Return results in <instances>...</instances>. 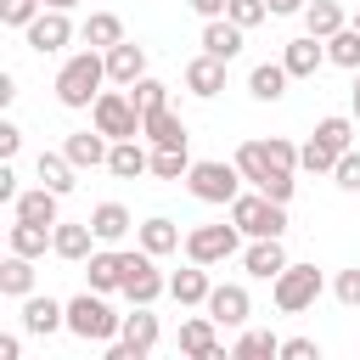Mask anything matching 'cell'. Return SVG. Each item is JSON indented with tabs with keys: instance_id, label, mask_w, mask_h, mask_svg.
<instances>
[{
	"instance_id": "obj_1",
	"label": "cell",
	"mask_w": 360,
	"mask_h": 360,
	"mask_svg": "<svg viewBox=\"0 0 360 360\" xmlns=\"http://www.w3.org/2000/svg\"><path fill=\"white\" fill-rule=\"evenodd\" d=\"M101 84H112V79H107V51H96V45L73 51V56L56 68V101H62V107H73V112L96 107Z\"/></svg>"
},
{
	"instance_id": "obj_2",
	"label": "cell",
	"mask_w": 360,
	"mask_h": 360,
	"mask_svg": "<svg viewBox=\"0 0 360 360\" xmlns=\"http://www.w3.org/2000/svg\"><path fill=\"white\" fill-rule=\"evenodd\" d=\"M236 169H242V180L248 186H259L264 197H276V202H292V174L298 169H281L276 163V152H270V141H242L236 146Z\"/></svg>"
},
{
	"instance_id": "obj_3",
	"label": "cell",
	"mask_w": 360,
	"mask_h": 360,
	"mask_svg": "<svg viewBox=\"0 0 360 360\" xmlns=\"http://www.w3.org/2000/svg\"><path fill=\"white\" fill-rule=\"evenodd\" d=\"M68 332L84 338V343H112V338L124 332V315L107 304V292L84 287L79 298H68Z\"/></svg>"
},
{
	"instance_id": "obj_4",
	"label": "cell",
	"mask_w": 360,
	"mask_h": 360,
	"mask_svg": "<svg viewBox=\"0 0 360 360\" xmlns=\"http://www.w3.org/2000/svg\"><path fill=\"white\" fill-rule=\"evenodd\" d=\"M186 191H191L197 202H208V208H231L236 191H242V169H236V158H231V163H225V158H202V163H191Z\"/></svg>"
},
{
	"instance_id": "obj_5",
	"label": "cell",
	"mask_w": 360,
	"mask_h": 360,
	"mask_svg": "<svg viewBox=\"0 0 360 360\" xmlns=\"http://www.w3.org/2000/svg\"><path fill=\"white\" fill-rule=\"evenodd\" d=\"M225 214L236 219L242 236H281V231H287V202L264 197L259 186H253V191H236V202H231Z\"/></svg>"
},
{
	"instance_id": "obj_6",
	"label": "cell",
	"mask_w": 360,
	"mask_h": 360,
	"mask_svg": "<svg viewBox=\"0 0 360 360\" xmlns=\"http://www.w3.org/2000/svg\"><path fill=\"white\" fill-rule=\"evenodd\" d=\"M118 259H124V287H118V292H124L129 304H158V298L169 292V276L158 270V253H146V248L135 242V248H124Z\"/></svg>"
},
{
	"instance_id": "obj_7",
	"label": "cell",
	"mask_w": 360,
	"mask_h": 360,
	"mask_svg": "<svg viewBox=\"0 0 360 360\" xmlns=\"http://www.w3.org/2000/svg\"><path fill=\"white\" fill-rule=\"evenodd\" d=\"M321 287H326V276H321L315 264H287V270L270 281V298H276L281 315H304V309H315Z\"/></svg>"
},
{
	"instance_id": "obj_8",
	"label": "cell",
	"mask_w": 360,
	"mask_h": 360,
	"mask_svg": "<svg viewBox=\"0 0 360 360\" xmlns=\"http://www.w3.org/2000/svg\"><path fill=\"white\" fill-rule=\"evenodd\" d=\"M236 253H242V231H236L231 214L219 225H191L186 231V259H197V264H225Z\"/></svg>"
},
{
	"instance_id": "obj_9",
	"label": "cell",
	"mask_w": 360,
	"mask_h": 360,
	"mask_svg": "<svg viewBox=\"0 0 360 360\" xmlns=\"http://www.w3.org/2000/svg\"><path fill=\"white\" fill-rule=\"evenodd\" d=\"M90 124H96L107 141H129V135H141V107H135V101H129V90L118 84V90H101V96H96Z\"/></svg>"
},
{
	"instance_id": "obj_10",
	"label": "cell",
	"mask_w": 360,
	"mask_h": 360,
	"mask_svg": "<svg viewBox=\"0 0 360 360\" xmlns=\"http://www.w3.org/2000/svg\"><path fill=\"white\" fill-rule=\"evenodd\" d=\"M22 34H28V51H39V56H56V51H68V45H73V34H79V28H73V17H68V11L45 6V11H39V17L22 28Z\"/></svg>"
},
{
	"instance_id": "obj_11",
	"label": "cell",
	"mask_w": 360,
	"mask_h": 360,
	"mask_svg": "<svg viewBox=\"0 0 360 360\" xmlns=\"http://www.w3.org/2000/svg\"><path fill=\"white\" fill-rule=\"evenodd\" d=\"M225 332H242L248 326V315H253V298H248V287L242 281H214V292H208V304H202Z\"/></svg>"
},
{
	"instance_id": "obj_12",
	"label": "cell",
	"mask_w": 360,
	"mask_h": 360,
	"mask_svg": "<svg viewBox=\"0 0 360 360\" xmlns=\"http://www.w3.org/2000/svg\"><path fill=\"white\" fill-rule=\"evenodd\" d=\"M287 264H292V259H287L281 236H248V248H242V270H248V276H259V281H276Z\"/></svg>"
},
{
	"instance_id": "obj_13",
	"label": "cell",
	"mask_w": 360,
	"mask_h": 360,
	"mask_svg": "<svg viewBox=\"0 0 360 360\" xmlns=\"http://www.w3.org/2000/svg\"><path fill=\"white\" fill-rule=\"evenodd\" d=\"M180 354H191V360H225L219 321H214V315H191V321H180Z\"/></svg>"
},
{
	"instance_id": "obj_14",
	"label": "cell",
	"mask_w": 360,
	"mask_h": 360,
	"mask_svg": "<svg viewBox=\"0 0 360 360\" xmlns=\"http://www.w3.org/2000/svg\"><path fill=\"white\" fill-rule=\"evenodd\" d=\"M62 326H68V304H56L51 292H28L22 298V332L28 338H51Z\"/></svg>"
},
{
	"instance_id": "obj_15",
	"label": "cell",
	"mask_w": 360,
	"mask_h": 360,
	"mask_svg": "<svg viewBox=\"0 0 360 360\" xmlns=\"http://www.w3.org/2000/svg\"><path fill=\"white\" fill-rule=\"evenodd\" d=\"M281 62H287V73H292V79H315V73L326 68V39L298 34V39H287V45H281Z\"/></svg>"
},
{
	"instance_id": "obj_16",
	"label": "cell",
	"mask_w": 360,
	"mask_h": 360,
	"mask_svg": "<svg viewBox=\"0 0 360 360\" xmlns=\"http://www.w3.org/2000/svg\"><path fill=\"white\" fill-rule=\"evenodd\" d=\"M208 292H214V281H208V264H186V270H174L169 276V298L180 304V309H202L208 304Z\"/></svg>"
},
{
	"instance_id": "obj_17",
	"label": "cell",
	"mask_w": 360,
	"mask_h": 360,
	"mask_svg": "<svg viewBox=\"0 0 360 360\" xmlns=\"http://www.w3.org/2000/svg\"><path fill=\"white\" fill-rule=\"evenodd\" d=\"M62 152L73 158V169H107V152H112V141L90 124V129H73L68 141H62Z\"/></svg>"
},
{
	"instance_id": "obj_18",
	"label": "cell",
	"mask_w": 360,
	"mask_h": 360,
	"mask_svg": "<svg viewBox=\"0 0 360 360\" xmlns=\"http://www.w3.org/2000/svg\"><path fill=\"white\" fill-rule=\"evenodd\" d=\"M11 219H34V225H56V219H62V191H51V186H34V191H17V202H11Z\"/></svg>"
},
{
	"instance_id": "obj_19",
	"label": "cell",
	"mask_w": 360,
	"mask_h": 360,
	"mask_svg": "<svg viewBox=\"0 0 360 360\" xmlns=\"http://www.w3.org/2000/svg\"><path fill=\"white\" fill-rule=\"evenodd\" d=\"M135 242H141L146 253H158V259H169V253H180V248H186L180 225H174L169 214H152V219H141V225H135Z\"/></svg>"
},
{
	"instance_id": "obj_20",
	"label": "cell",
	"mask_w": 360,
	"mask_h": 360,
	"mask_svg": "<svg viewBox=\"0 0 360 360\" xmlns=\"http://www.w3.org/2000/svg\"><path fill=\"white\" fill-rule=\"evenodd\" d=\"M51 253H56V259H68V264H84V259L96 253V231H90V219H79V225H68V219H56V236H51Z\"/></svg>"
},
{
	"instance_id": "obj_21",
	"label": "cell",
	"mask_w": 360,
	"mask_h": 360,
	"mask_svg": "<svg viewBox=\"0 0 360 360\" xmlns=\"http://www.w3.org/2000/svg\"><path fill=\"white\" fill-rule=\"evenodd\" d=\"M141 360L158 349V338H163V326H158V315H152V304H129V315H124V332H118Z\"/></svg>"
},
{
	"instance_id": "obj_22",
	"label": "cell",
	"mask_w": 360,
	"mask_h": 360,
	"mask_svg": "<svg viewBox=\"0 0 360 360\" xmlns=\"http://www.w3.org/2000/svg\"><path fill=\"white\" fill-rule=\"evenodd\" d=\"M225 68H231V62H219V56H208V51L191 56V62H186V90L202 96V101H214V96L225 90Z\"/></svg>"
},
{
	"instance_id": "obj_23",
	"label": "cell",
	"mask_w": 360,
	"mask_h": 360,
	"mask_svg": "<svg viewBox=\"0 0 360 360\" xmlns=\"http://www.w3.org/2000/svg\"><path fill=\"white\" fill-rule=\"evenodd\" d=\"M141 73H146V45H135V39H118V45L107 51V79L129 90Z\"/></svg>"
},
{
	"instance_id": "obj_24",
	"label": "cell",
	"mask_w": 360,
	"mask_h": 360,
	"mask_svg": "<svg viewBox=\"0 0 360 360\" xmlns=\"http://www.w3.org/2000/svg\"><path fill=\"white\" fill-rule=\"evenodd\" d=\"M141 135H146L152 146H186V141H191V129H186V118H180L174 107L146 112V118H141Z\"/></svg>"
},
{
	"instance_id": "obj_25",
	"label": "cell",
	"mask_w": 360,
	"mask_h": 360,
	"mask_svg": "<svg viewBox=\"0 0 360 360\" xmlns=\"http://www.w3.org/2000/svg\"><path fill=\"white\" fill-rule=\"evenodd\" d=\"M107 169H112L118 180H141V174H152V152L141 146V135H129V141H112V152H107Z\"/></svg>"
},
{
	"instance_id": "obj_26",
	"label": "cell",
	"mask_w": 360,
	"mask_h": 360,
	"mask_svg": "<svg viewBox=\"0 0 360 360\" xmlns=\"http://www.w3.org/2000/svg\"><path fill=\"white\" fill-rule=\"evenodd\" d=\"M90 231H96V242L112 248V242H124V236L135 231V214H129L124 202H96V208H90Z\"/></svg>"
},
{
	"instance_id": "obj_27",
	"label": "cell",
	"mask_w": 360,
	"mask_h": 360,
	"mask_svg": "<svg viewBox=\"0 0 360 360\" xmlns=\"http://www.w3.org/2000/svg\"><path fill=\"white\" fill-rule=\"evenodd\" d=\"M51 236H56V225H34V219H11L6 225V248L22 253V259H45Z\"/></svg>"
},
{
	"instance_id": "obj_28",
	"label": "cell",
	"mask_w": 360,
	"mask_h": 360,
	"mask_svg": "<svg viewBox=\"0 0 360 360\" xmlns=\"http://www.w3.org/2000/svg\"><path fill=\"white\" fill-rule=\"evenodd\" d=\"M242 34H248V28H236L231 17H208V22H202V51L219 56V62H231V56H242Z\"/></svg>"
},
{
	"instance_id": "obj_29",
	"label": "cell",
	"mask_w": 360,
	"mask_h": 360,
	"mask_svg": "<svg viewBox=\"0 0 360 360\" xmlns=\"http://www.w3.org/2000/svg\"><path fill=\"white\" fill-rule=\"evenodd\" d=\"M34 281H39V270H34V259H22V253H11V248H6V259H0V292L22 304V298L34 292Z\"/></svg>"
},
{
	"instance_id": "obj_30",
	"label": "cell",
	"mask_w": 360,
	"mask_h": 360,
	"mask_svg": "<svg viewBox=\"0 0 360 360\" xmlns=\"http://www.w3.org/2000/svg\"><path fill=\"white\" fill-rule=\"evenodd\" d=\"M84 281H90L96 292H118V287H124V259H118L112 248H96V253L84 259Z\"/></svg>"
},
{
	"instance_id": "obj_31",
	"label": "cell",
	"mask_w": 360,
	"mask_h": 360,
	"mask_svg": "<svg viewBox=\"0 0 360 360\" xmlns=\"http://www.w3.org/2000/svg\"><path fill=\"white\" fill-rule=\"evenodd\" d=\"M343 22H349L343 0H309V6H304V34H315V39H332Z\"/></svg>"
},
{
	"instance_id": "obj_32",
	"label": "cell",
	"mask_w": 360,
	"mask_h": 360,
	"mask_svg": "<svg viewBox=\"0 0 360 360\" xmlns=\"http://www.w3.org/2000/svg\"><path fill=\"white\" fill-rule=\"evenodd\" d=\"M287 79H292L287 62H259V68L248 73V96H253V101H281V96H287Z\"/></svg>"
},
{
	"instance_id": "obj_33",
	"label": "cell",
	"mask_w": 360,
	"mask_h": 360,
	"mask_svg": "<svg viewBox=\"0 0 360 360\" xmlns=\"http://www.w3.org/2000/svg\"><path fill=\"white\" fill-rule=\"evenodd\" d=\"M34 174H39V186H51V191H62V197L79 186V180H73L79 169H73L68 152H39V158H34Z\"/></svg>"
},
{
	"instance_id": "obj_34",
	"label": "cell",
	"mask_w": 360,
	"mask_h": 360,
	"mask_svg": "<svg viewBox=\"0 0 360 360\" xmlns=\"http://www.w3.org/2000/svg\"><path fill=\"white\" fill-rule=\"evenodd\" d=\"M79 39H84V45H96V51H112V45L124 39V22H118V11H90V17L79 22Z\"/></svg>"
},
{
	"instance_id": "obj_35",
	"label": "cell",
	"mask_w": 360,
	"mask_h": 360,
	"mask_svg": "<svg viewBox=\"0 0 360 360\" xmlns=\"http://www.w3.org/2000/svg\"><path fill=\"white\" fill-rule=\"evenodd\" d=\"M270 354H281V338L259 326H242V338L231 343V360H270Z\"/></svg>"
},
{
	"instance_id": "obj_36",
	"label": "cell",
	"mask_w": 360,
	"mask_h": 360,
	"mask_svg": "<svg viewBox=\"0 0 360 360\" xmlns=\"http://www.w3.org/2000/svg\"><path fill=\"white\" fill-rule=\"evenodd\" d=\"M326 62H332V68H349V73L360 68V28H354V22H343V28L326 39Z\"/></svg>"
},
{
	"instance_id": "obj_37",
	"label": "cell",
	"mask_w": 360,
	"mask_h": 360,
	"mask_svg": "<svg viewBox=\"0 0 360 360\" xmlns=\"http://www.w3.org/2000/svg\"><path fill=\"white\" fill-rule=\"evenodd\" d=\"M315 141H326V146L343 158V152L354 146V118H349V112H332V118H321V124H315Z\"/></svg>"
},
{
	"instance_id": "obj_38",
	"label": "cell",
	"mask_w": 360,
	"mask_h": 360,
	"mask_svg": "<svg viewBox=\"0 0 360 360\" xmlns=\"http://www.w3.org/2000/svg\"><path fill=\"white\" fill-rule=\"evenodd\" d=\"M152 174L158 180H186L191 174V152L186 146H152Z\"/></svg>"
},
{
	"instance_id": "obj_39",
	"label": "cell",
	"mask_w": 360,
	"mask_h": 360,
	"mask_svg": "<svg viewBox=\"0 0 360 360\" xmlns=\"http://www.w3.org/2000/svg\"><path fill=\"white\" fill-rule=\"evenodd\" d=\"M129 101H135V107H141V118H146V112L169 107V84H163V79H152V73H141V79L129 84Z\"/></svg>"
},
{
	"instance_id": "obj_40",
	"label": "cell",
	"mask_w": 360,
	"mask_h": 360,
	"mask_svg": "<svg viewBox=\"0 0 360 360\" xmlns=\"http://www.w3.org/2000/svg\"><path fill=\"white\" fill-rule=\"evenodd\" d=\"M298 169H304V174H332V169H338V152H332L326 141L309 135V141L298 146Z\"/></svg>"
},
{
	"instance_id": "obj_41",
	"label": "cell",
	"mask_w": 360,
	"mask_h": 360,
	"mask_svg": "<svg viewBox=\"0 0 360 360\" xmlns=\"http://www.w3.org/2000/svg\"><path fill=\"white\" fill-rule=\"evenodd\" d=\"M39 11H45V0H0V22L6 28H28Z\"/></svg>"
},
{
	"instance_id": "obj_42",
	"label": "cell",
	"mask_w": 360,
	"mask_h": 360,
	"mask_svg": "<svg viewBox=\"0 0 360 360\" xmlns=\"http://www.w3.org/2000/svg\"><path fill=\"white\" fill-rule=\"evenodd\" d=\"M225 17H231L236 28H259V22L270 17V6H264V0H231V6H225Z\"/></svg>"
},
{
	"instance_id": "obj_43",
	"label": "cell",
	"mask_w": 360,
	"mask_h": 360,
	"mask_svg": "<svg viewBox=\"0 0 360 360\" xmlns=\"http://www.w3.org/2000/svg\"><path fill=\"white\" fill-rule=\"evenodd\" d=\"M332 298H338L343 309H360V264H354V270H338V276H332Z\"/></svg>"
},
{
	"instance_id": "obj_44",
	"label": "cell",
	"mask_w": 360,
	"mask_h": 360,
	"mask_svg": "<svg viewBox=\"0 0 360 360\" xmlns=\"http://www.w3.org/2000/svg\"><path fill=\"white\" fill-rule=\"evenodd\" d=\"M332 180H338V191H349V197H360V152L349 146L343 158H338V169H332Z\"/></svg>"
},
{
	"instance_id": "obj_45",
	"label": "cell",
	"mask_w": 360,
	"mask_h": 360,
	"mask_svg": "<svg viewBox=\"0 0 360 360\" xmlns=\"http://www.w3.org/2000/svg\"><path fill=\"white\" fill-rule=\"evenodd\" d=\"M281 360H321L315 338H281Z\"/></svg>"
},
{
	"instance_id": "obj_46",
	"label": "cell",
	"mask_w": 360,
	"mask_h": 360,
	"mask_svg": "<svg viewBox=\"0 0 360 360\" xmlns=\"http://www.w3.org/2000/svg\"><path fill=\"white\" fill-rule=\"evenodd\" d=\"M17 146H22V129L17 124H0V158H17Z\"/></svg>"
},
{
	"instance_id": "obj_47",
	"label": "cell",
	"mask_w": 360,
	"mask_h": 360,
	"mask_svg": "<svg viewBox=\"0 0 360 360\" xmlns=\"http://www.w3.org/2000/svg\"><path fill=\"white\" fill-rule=\"evenodd\" d=\"M0 202H17V174H11V158L0 163Z\"/></svg>"
},
{
	"instance_id": "obj_48",
	"label": "cell",
	"mask_w": 360,
	"mask_h": 360,
	"mask_svg": "<svg viewBox=\"0 0 360 360\" xmlns=\"http://www.w3.org/2000/svg\"><path fill=\"white\" fill-rule=\"evenodd\" d=\"M186 6H191V11L208 22V17H225V6H231V0H186Z\"/></svg>"
},
{
	"instance_id": "obj_49",
	"label": "cell",
	"mask_w": 360,
	"mask_h": 360,
	"mask_svg": "<svg viewBox=\"0 0 360 360\" xmlns=\"http://www.w3.org/2000/svg\"><path fill=\"white\" fill-rule=\"evenodd\" d=\"M264 6H270V17H304L309 0H264Z\"/></svg>"
},
{
	"instance_id": "obj_50",
	"label": "cell",
	"mask_w": 360,
	"mask_h": 360,
	"mask_svg": "<svg viewBox=\"0 0 360 360\" xmlns=\"http://www.w3.org/2000/svg\"><path fill=\"white\" fill-rule=\"evenodd\" d=\"M22 354V338L17 332H0V360H17Z\"/></svg>"
},
{
	"instance_id": "obj_51",
	"label": "cell",
	"mask_w": 360,
	"mask_h": 360,
	"mask_svg": "<svg viewBox=\"0 0 360 360\" xmlns=\"http://www.w3.org/2000/svg\"><path fill=\"white\" fill-rule=\"evenodd\" d=\"M349 101H354V118H360V68H354V84H349Z\"/></svg>"
},
{
	"instance_id": "obj_52",
	"label": "cell",
	"mask_w": 360,
	"mask_h": 360,
	"mask_svg": "<svg viewBox=\"0 0 360 360\" xmlns=\"http://www.w3.org/2000/svg\"><path fill=\"white\" fill-rule=\"evenodd\" d=\"M45 6H56V11H73V6H79V0H45Z\"/></svg>"
},
{
	"instance_id": "obj_53",
	"label": "cell",
	"mask_w": 360,
	"mask_h": 360,
	"mask_svg": "<svg viewBox=\"0 0 360 360\" xmlns=\"http://www.w3.org/2000/svg\"><path fill=\"white\" fill-rule=\"evenodd\" d=\"M349 22H354V28H360V11H354V17H349Z\"/></svg>"
}]
</instances>
